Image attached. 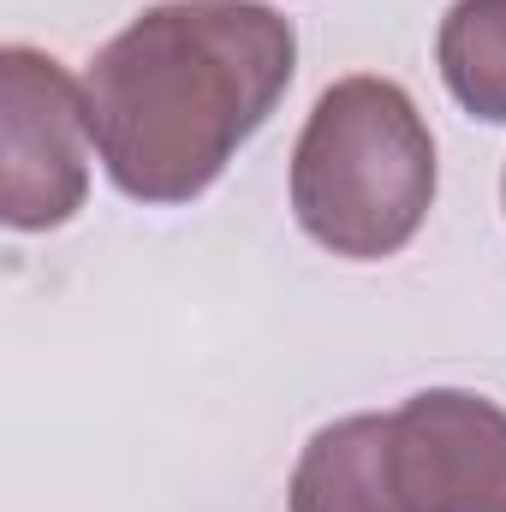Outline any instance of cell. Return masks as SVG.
Returning a JSON list of instances; mask_svg holds the SVG:
<instances>
[{
	"mask_svg": "<svg viewBox=\"0 0 506 512\" xmlns=\"http://www.w3.org/2000/svg\"><path fill=\"white\" fill-rule=\"evenodd\" d=\"M292 72L298 36L268 0L149 6L84 72L90 143L131 203H191L268 126Z\"/></svg>",
	"mask_w": 506,
	"mask_h": 512,
	"instance_id": "cell-1",
	"label": "cell"
},
{
	"mask_svg": "<svg viewBox=\"0 0 506 512\" xmlns=\"http://www.w3.org/2000/svg\"><path fill=\"white\" fill-rule=\"evenodd\" d=\"M435 203V137L393 78L322 90L292 149V215L322 251L381 262L405 251Z\"/></svg>",
	"mask_w": 506,
	"mask_h": 512,
	"instance_id": "cell-2",
	"label": "cell"
},
{
	"mask_svg": "<svg viewBox=\"0 0 506 512\" xmlns=\"http://www.w3.org/2000/svg\"><path fill=\"white\" fill-rule=\"evenodd\" d=\"M84 84L42 48L0 54V215L12 233L66 227L90 197Z\"/></svg>",
	"mask_w": 506,
	"mask_h": 512,
	"instance_id": "cell-3",
	"label": "cell"
},
{
	"mask_svg": "<svg viewBox=\"0 0 506 512\" xmlns=\"http://www.w3.org/2000/svg\"><path fill=\"white\" fill-rule=\"evenodd\" d=\"M387 477L405 512H506V411L465 387L387 411Z\"/></svg>",
	"mask_w": 506,
	"mask_h": 512,
	"instance_id": "cell-4",
	"label": "cell"
},
{
	"mask_svg": "<svg viewBox=\"0 0 506 512\" xmlns=\"http://www.w3.org/2000/svg\"><path fill=\"white\" fill-rule=\"evenodd\" d=\"M292 512H405L387 477V417H340L310 435L292 471Z\"/></svg>",
	"mask_w": 506,
	"mask_h": 512,
	"instance_id": "cell-5",
	"label": "cell"
},
{
	"mask_svg": "<svg viewBox=\"0 0 506 512\" xmlns=\"http://www.w3.org/2000/svg\"><path fill=\"white\" fill-rule=\"evenodd\" d=\"M453 102L489 126H506V0H453L435 36Z\"/></svg>",
	"mask_w": 506,
	"mask_h": 512,
	"instance_id": "cell-6",
	"label": "cell"
},
{
	"mask_svg": "<svg viewBox=\"0 0 506 512\" xmlns=\"http://www.w3.org/2000/svg\"><path fill=\"white\" fill-rule=\"evenodd\" d=\"M501 197H506V179H501Z\"/></svg>",
	"mask_w": 506,
	"mask_h": 512,
	"instance_id": "cell-7",
	"label": "cell"
}]
</instances>
